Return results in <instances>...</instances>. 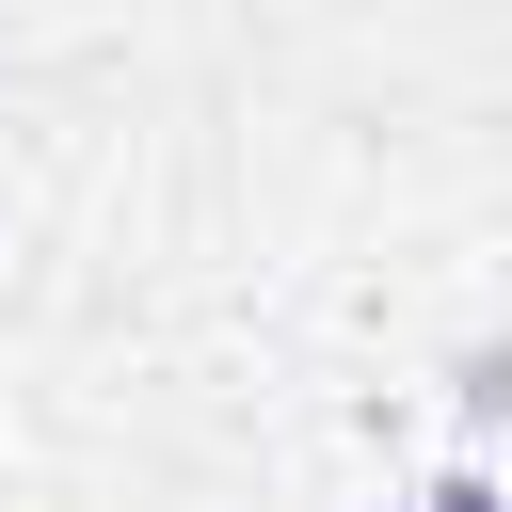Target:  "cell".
Here are the masks:
<instances>
[{"label": "cell", "instance_id": "cell-1", "mask_svg": "<svg viewBox=\"0 0 512 512\" xmlns=\"http://www.w3.org/2000/svg\"><path fill=\"white\" fill-rule=\"evenodd\" d=\"M416 512H512V496H496V480H480V464H448V480H432V496H416Z\"/></svg>", "mask_w": 512, "mask_h": 512}]
</instances>
